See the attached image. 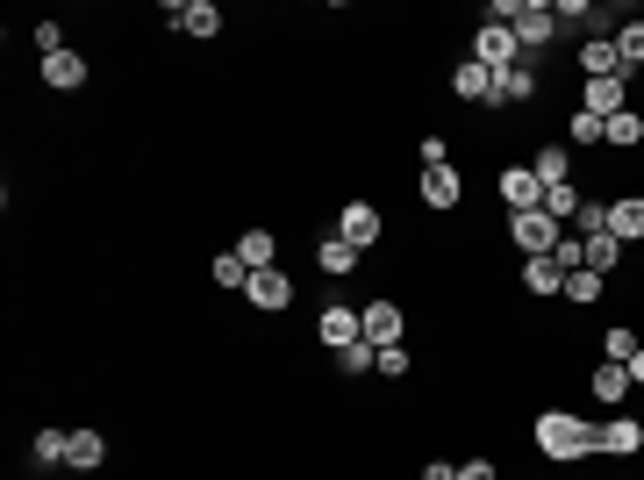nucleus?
<instances>
[{
	"instance_id": "f257e3e1",
	"label": "nucleus",
	"mask_w": 644,
	"mask_h": 480,
	"mask_svg": "<svg viewBox=\"0 0 644 480\" xmlns=\"http://www.w3.org/2000/svg\"><path fill=\"white\" fill-rule=\"evenodd\" d=\"M537 452H544V459H587V452H594V423H580V416L573 409H544L537 416Z\"/></svg>"
},
{
	"instance_id": "f03ea898",
	"label": "nucleus",
	"mask_w": 644,
	"mask_h": 480,
	"mask_svg": "<svg viewBox=\"0 0 644 480\" xmlns=\"http://www.w3.org/2000/svg\"><path fill=\"white\" fill-rule=\"evenodd\" d=\"M473 58L494 72V79H501L509 65H523V44H516V29H509V22H480V36H473Z\"/></svg>"
},
{
	"instance_id": "7ed1b4c3",
	"label": "nucleus",
	"mask_w": 644,
	"mask_h": 480,
	"mask_svg": "<svg viewBox=\"0 0 644 480\" xmlns=\"http://www.w3.org/2000/svg\"><path fill=\"white\" fill-rule=\"evenodd\" d=\"M509 29H516L523 51H544V44L559 36V8H544V0H516V8H509Z\"/></svg>"
},
{
	"instance_id": "20e7f679",
	"label": "nucleus",
	"mask_w": 644,
	"mask_h": 480,
	"mask_svg": "<svg viewBox=\"0 0 644 480\" xmlns=\"http://www.w3.org/2000/svg\"><path fill=\"white\" fill-rule=\"evenodd\" d=\"M509 237H516V251H530V258H552L559 251V237L566 230L544 216V208H523V216H509Z\"/></svg>"
},
{
	"instance_id": "39448f33",
	"label": "nucleus",
	"mask_w": 644,
	"mask_h": 480,
	"mask_svg": "<svg viewBox=\"0 0 644 480\" xmlns=\"http://www.w3.org/2000/svg\"><path fill=\"white\" fill-rule=\"evenodd\" d=\"M380 230H387V223H380V208H373V201H344V216H337V237H344V244L373 251V244H380Z\"/></svg>"
},
{
	"instance_id": "423d86ee",
	"label": "nucleus",
	"mask_w": 644,
	"mask_h": 480,
	"mask_svg": "<svg viewBox=\"0 0 644 480\" xmlns=\"http://www.w3.org/2000/svg\"><path fill=\"white\" fill-rule=\"evenodd\" d=\"M315 337L330 344V352H344V344H358V337H366V316H358V309H344V301H330V309L315 316Z\"/></svg>"
},
{
	"instance_id": "0eeeda50",
	"label": "nucleus",
	"mask_w": 644,
	"mask_h": 480,
	"mask_svg": "<svg viewBox=\"0 0 644 480\" xmlns=\"http://www.w3.org/2000/svg\"><path fill=\"white\" fill-rule=\"evenodd\" d=\"M451 94H458V101H480V108H494V101H501V79H494V72L480 65V58H466V65L451 72Z\"/></svg>"
},
{
	"instance_id": "6e6552de",
	"label": "nucleus",
	"mask_w": 644,
	"mask_h": 480,
	"mask_svg": "<svg viewBox=\"0 0 644 480\" xmlns=\"http://www.w3.org/2000/svg\"><path fill=\"white\" fill-rule=\"evenodd\" d=\"M594 452H616V459L644 452V423H637V416H609V423H594Z\"/></svg>"
},
{
	"instance_id": "1a4fd4ad",
	"label": "nucleus",
	"mask_w": 644,
	"mask_h": 480,
	"mask_svg": "<svg viewBox=\"0 0 644 480\" xmlns=\"http://www.w3.org/2000/svg\"><path fill=\"white\" fill-rule=\"evenodd\" d=\"M244 301H251V309H287V301H294V280L280 273V266H265V273L244 280Z\"/></svg>"
},
{
	"instance_id": "9d476101",
	"label": "nucleus",
	"mask_w": 644,
	"mask_h": 480,
	"mask_svg": "<svg viewBox=\"0 0 644 480\" xmlns=\"http://www.w3.org/2000/svg\"><path fill=\"white\" fill-rule=\"evenodd\" d=\"M630 79H637V72H616V79H587V101H580V108H587V115H602V122H609V115H623Z\"/></svg>"
},
{
	"instance_id": "9b49d317",
	"label": "nucleus",
	"mask_w": 644,
	"mask_h": 480,
	"mask_svg": "<svg viewBox=\"0 0 644 480\" xmlns=\"http://www.w3.org/2000/svg\"><path fill=\"white\" fill-rule=\"evenodd\" d=\"M501 201H509V216H523V208H544V180L530 165H509L501 172Z\"/></svg>"
},
{
	"instance_id": "f8f14e48",
	"label": "nucleus",
	"mask_w": 644,
	"mask_h": 480,
	"mask_svg": "<svg viewBox=\"0 0 644 480\" xmlns=\"http://www.w3.org/2000/svg\"><path fill=\"white\" fill-rule=\"evenodd\" d=\"M366 316V344H373V352H387V344H401V309H394V301H373V309H358Z\"/></svg>"
},
{
	"instance_id": "ddd939ff",
	"label": "nucleus",
	"mask_w": 644,
	"mask_h": 480,
	"mask_svg": "<svg viewBox=\"0 0 644 480\" xmlns=\"http://www.w3.org/2000/svg\"><path fill=\"white\" fill-rule=\"evenodd\" d=\"M580 72H587V79H616V72H623L616 36H587V44H580Z\"/></svg>"
},
{
	"instance_id": "4468645a",
	"label": "nucleus",
	"mask_w": 644,
	"mask_h": 480,
	"mask_svg": "<svg viewBox=\"0 0 644 480\" xmlns=\"http://www.w3.org/2000/svg\"><path fill=\"white\" fill-rule=\"evenodd\" d=\"M609 237H616V244H644V194L609 201Z\"/></svg>"
},
{
	"instance_id": "2eb2a0df",
	"label": "nucleus",
	"mask_w": 644,
	"mask_h": 480,
	"mask_svg": "<svg viewBox=\"0 0 644 480\" xmlns=\"http://www.w3.org/2000/svg\"><path fill=\"white\" fill-rule=\"evenodd\" d=\"M172 29L215 36V29H222V8H215V0H179V8H172Z\"/></svg>"
},
{
	"instance_id": "dca6fc26",
	"label": "nucleus",
	"mask_w": 644,
	"mask_h": 480,
	"mask_svg": "<svg viewBox=\"0 0 644 480\" xmlns=\"http://www.w3.org/2000/svg\"><path fill=\"white\" fill-rule=\"evenodd\" d=\"M416 194H423V208H437V216H444V208H458V172L451 165H423V187H416Z\"/></svg>"
},
{
	"instance_id": "f3484780",
	"label": "nucleus",
	"mask_w": 644,
	"mask_h": 480,
	"mask_svg": "<svg viewBox=\"0 0 644 480\" xmlns=\"http://www.w3.org/2000/svg\"><path fill=\"white\" fill-rule=\"evenodd\" d=\"M44 86H58V94H79V86H86V58H79V51L44 58Z\"/></svg>"
},
{
	"instance_id": "a211bd4d",
	"label": "nucleus",
	"mask_w": 644,
	"mask_h": 480,
	"mask_svg": "<svg viewBox=\"0 0 644 480\" xmlns=\"http://www.w3.org/2000/svg\"><path fill=\"white\" fill-rule=\"evenodd\" d=\"M108 459V438H101V430H72V445H65V466H79V473H94V466H101Z\"/></svg>"
},
{
	"instance_id": "6ab92c4d",
	"label": "nucleus",
	"mask_w": 644,
	"mask_h": 480,
	"mask_svg": "<svg viewBox=\"0 0 644 480\" xmlns=\"http://www.w3.org/2000/svg\"><path fill=\"white\" fill-rule=\"evenodd\" d=\"M544 180V187H566V180H573V144H544L537 151V165H530Z\"/></svg>"
},
{
	"instance_id": "aec40b11",
	"label": "nucleus",
	"mask_w": 644,
	"mask_h": 480,
	"mask_svg": "<svg viewBox=\"0 0 644 480\" xmlns=\"http://www.w3.org/2000/svg\"><path fill=\"white\" fill-rule=\"evenodd\" d=\"M523 287L530 294H566V266L559 258H523Z\"/></svg>"
},
{
	"instance_id": "412c9836",
	"label": "nucleus",
	"mask_w": 644,
	"mask_h": 480,
	"mask_svg": "<svg viewBox=\"0 0 644 480\" xmlns=\"http://www.w3.org/2000/svg\"><path fill=\"white\" fill-rule=\"evenodd\" d=\"M630 395V366H594V402H602V409H616V402Z\"/></svg>"
},
{
	"instance_id": "4be33fe9",
	"label": "nucleus",
	"mask_w": 644,
	"mask_h": 480,
	"mask_svg": "<svg viewBox=\"0 0 644 480\" xmlns=\"http://www.w3.org/2000/svg\"><path fill=\"white\" fill-rule=\"evenodd\" d=\"M580 208H587V194H580L573 187V180H566V187H544V216H552V223H573V216H580Z\"/></svg>"
},
{
	"instance_id": "5701e85b",
	"label": "nucleus",
	"mask_w": 644,
	"mask_h": 480,
	"mask_svg": "<svg viewBox=\"0 0 644 480\" xmlns=\"http://www.w3.org/2000/svg\"><path fill=\"white\" fill-rule=\"evenodd\" d=\"M580 258H587V273H609L616 258H623V244H616L609 230H602V237H580Z\"/></svg>"
},
{
	"instance_id": "b1692460",
	"label": "nucleus",
	"mask_w": 644,
	"mask_h": 480,
	"mask_svg": "<svg viewBox=\"0 0 644 480\" xmlns=\"http://www.w3.org/2000/svg\"><path fill=\"white\" fill-rule=\"evenodd\" d=\"M322 273H330V280H344V273H351V266H358V244H344V237H322Z\"/></svg>"
},
{
	"instance_id": "393cba45",
	"label": "nucleus",
	"mask_w": 644,
	"mask_h": 480,
	"mask_svg": "<svg viewBox=\"0 0 644 480\" xmlns=\"http://www.w3.org/2000/svg\"><path fill=\"white\" fill-rule=\"evenodd\" d=\"M272 251H280V244H272V230H244L237 258H244V266H251V273H265V266H272Z\"/></svg>"
},
{
	"instance_id": "a878e982",
	"label": "nucleus",
	"mask_w": 644,
	"mask_h": 480,
	"mask_svg": "<svg viewBox=\"0 0 644 480\" xmlns=\"http://www.w3.org/2000/svg\"><path fill=\"white\" fill-rule=\"evenodd\" d=\"M65 445H72V430H36L29 459H36V466H65Z\"/></svg>"
},
{
	"instance_id": "bb28decb",
	"label": "nucleus",
	"mask_w": 644,
	"mask_h": 480,
	"mask_svg": "<svg viewBox=\"0 0 644 480\" xmlns=\"http://www.w3.org/2000/svg\"><path fill=\"white\" fill-rule=\"evenodd\" d=\"M602 130H609L602 115H587V108H573V122H566V144H573V151H587V144H602Z\"/></svg>"
},
{
	"instance_id": "cd10ccee",
	"label": "nucleus",
	"mask_w": 644,
	"mask_h": 480,
	"mask_svg": "<svg viewBox=\"0 0 644 480\" xmlns=\"http://www.w3.org/2000/svg\"><path fill=\"white\" fill-rule=\"evenodd\" d=\"M530 94H537V65L523 58V65H509V72H501V101H530Z\"/></svg>"
},
{
	"instance_id": "c85d7f7f",
	"label": "nucleus",
	"mask_w": 644,
	"mask_h": 480,
	"mask_svg": "<svg viewBox=\"0 0 644 480\" xmlns=\"http://www.w3.org/2000/svg\"><path fill=\"white\" fill-rule=\"evenodd\" d=\"M616 51H623V72H644V22H623V29H616Z\"/></svg>"
},
{
	"instance_id": "c756f323",
	"label": "nucleus",
	"mask_w": 644,
	"mask_h": 480,
	"mask_svg": "<svg viewBox=\"0 0 644 480\" xmlns=\"http://www.w3.org/2000/svg\"><path fill=\"white\" fill-rule=\"evenodd\" d=\"M594 294H602V273H587V266H580V273H566V301H573V309H587Z\"/></svg>"
},
{
	"instance_id": "7c9ffc66",
	"label": "nucleus",
	"mask_w": 644,
	"mask_h": 480,
	"mask_svg": "<svg viewBox=\"0 0 644 480\" xmlns=\"http://www.w3.org/2000/svg\"><path fill=\"white\" fill-rule=\"evenodd\" d=\"M602 144H644V122H637V115L623 108V115H609V130H602Z\"/></svg>"
},
{
	"instance_id": "2f4dec72",
	"label": "nucleus",
	"mask_w": 644,
	"mask_h": 480,
	"mask_svg": "<svg viewBox=\"0 0 644 480\" xmlns=\"http://www.w3.org/2000/svg\"><path fill=\"white\" fill-rule=\"evenodd\" d=\"M337 366H344V373H366V366H380V352L358 337V344H344V352H337Z\"/></svg>"
},
{
	"instance_id": "473e14b6",
	"label": "nucleus",
	"mask_w": 644,
	"mask_h": 480,
	"mask_svg": "<svg viewBox=\"0 0 644 480\" xmlns=\"http://www.w3.org/2000/svg\"><path fill=\"white\" fill-rule=\"evenodd\" d=\"M244 280H251V266H244L237 251H222L215 258V287H244Z\"/></svg>"
},
{
	"instance_id": "72a5a7b5",
	"label": "nucleus",
	"mask_w": 644,
	"mask_h": 480,
	"mask_svg": "<svg viewBox=\"0 0 644 480\" xmlns=\"http://www.w3.org/2000/svg\"><path fill=\"white\" fill-rule=\"evenodd\" d=\"M602 352H609V359H616V366H630V359H637V337H630V330H623V323H616V330H609V337H602Z\"/></svg>"
},
{
	"instance_id": "f704fd0d",
	"label": "nucleus",
	"mask_w": 644,
	"mask_h": 480,
	"mask_svg": "<svg viewBox=\"0 0 644 480\" xmlns=\"http://www.w3.org/2000/svg\"><path fill=\"white\" fill-rule=\"evenodd\" d=\"M36 51H44V58H58V51H65V29H58V22H36Z\"/></svg>"
},
{
	"instance_id": "c9c22d12",
	"label": "nucleus",
	"mask_w": 644,
	"mask_h": 480,
	"mask_svg": "<svg viewBox=\"0 0 644 480\" xmlns=\"http://www.w3.org/2000/svg\"><path fill=\"white\" fill-rule=\"evenodd\" d=\"M416 151H423V165H451V144L444 137H416Z\"/></svg>"
},
{
	"instance_id": "e433bc0d",
	"label": "nucleus",
	"mask_w": 644,
	"mask_h": 480,
	"mask_svg": "<svg viewBox=\"0 0 644 480\" xmlns=\"http://www.w3.org/2000/svg\"><path fill=\"white\" fill-rule=\"evenodd\" d=\"M373 373H408V352H401V344H387V352H380V366H373Z\"/></svg>"
},
{
	"instance_id": "4c0bfd02",
	"label": "nucleus",
	"mask_w": 644,
	"mask_h": 480,
	"mask_svg": "<svg viewBox=\"0 0 644 480\" xmlns=\"http://www.w3.org/2000/svg\"><path fill=\"white\" fill-rule=\"evenodd\" d=\"M458 480H494V459H466V466H458Z\"/></svg>"
},
{
	"instance_id": "58836bf2",
	"label": "nucleus",
	"mask_w": 644,
	"mask_h": 480,
	"mask_svg": "<svg viewBox=\"0 0 644 480\" xmlns=\"http://www.w3.org/2000/svg\"><path fill=\"white\" fill-rule=\"evenodd\" d=\"M423 480H458V466H444V459H430V466H423Z\"/></svg>"
},
{
	"instance_id": "ea45409f",
	"label": "nucleus",
	"mask_w": 644,
	"mask_h": 480,
	"mask_svg": "<svg viewBox=\"0 0 644 480\" xmlns=\"http://www.w3.org/2000/svg\"><path fill=\"white\" fill-rule=\"evenodd\" d=\"M630 387H644V344H637V359H630Z\"/></svg>"
}]
</instances>
